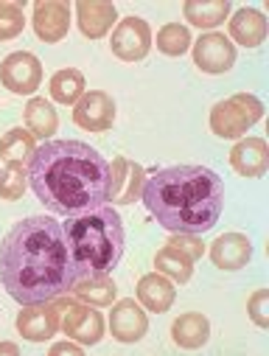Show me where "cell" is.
<instances>
[{
    "instance_id": "cell-1",
    "label": "cell",
    "mask_w": 269,
    "mask_h": 356,
    "mask_svg": "<svg viewBox=\"0 0 269 356\" xmlns=\"http://www.w3.org/2000/svg\"><path fill=\"white\" fill-rule=\"evenodd\" d=\"M76 281L67 236L56 219L28 216L0 241V284L20 306L67 295Z\"/></svg>"
},
{
    "instance_id": "cell-2",
    "label": "cell",
    "mask_w": 269,
    "mask_h": 356,
    "mask_svg": "<svg viewBox=\"0 0 269 356\" xmlns=\"http://www.w3.org/2000/svg\"><path fill=\"white\" fill-rule=\"evenodd\" d=\"M110 163L84 140H45L28 160V183L54 213L110 202Z\"/></svg>"
},
{
    "instance_id": "cell-3",
    "label": "cell",
    "mask_w": 269,
    "mask_h": 356,
    "mask_svg": "<svg viewBox=\"0 0 269 356\" xmlns=\"http://www.w3.org/2000/svg\"><path fill=\"white\" fill-rule=\"evenodd\" d=\"M149 213L171 233H205L225 208V183L208 165H171L143 183Z\"/></svg>"
},
{
    "instance_id": "cell-4",
    "label": "cell",
    "mask_w": 269,
    "mask_h": 356,
    "mask_svg": "<svg viewBox=\"0 0 269 356\" xmlns=\"http://www.w3.org/2000/svg\"><path fill=\"white\" fill-rule=\"evenodd\" d=\"M79 281L110 275L124 258L127 233L118 211L113 205H93L67 213L62 225Z\"/></svg>"
},
{
    "instance_id": "cell-5",
    "label": "cell",
    "mask_w": 269,
    "mask_h": 356,
    "mask_svg": "<svg viewBox=\"0 0 269 356\" xmlns=\"http://www.w3.org/2000/svg\"><path fill=\"white\" fill-rule=\"evenodd\" d=\"M263 115V104L252 93H236L211 110V129L219 138H241Z\"/></svg>"
},
{
    "instance_id": "cell-6",
    "label": "cell",
    "mask_w": 269,
    "mask_h": 356,
    "mask_svg": "<svg viewBox=\"0 0 269 356\" xmlns=\"http://www.w3.org/2000/svg\"><path fill=\"white\" fill-rule=\"evenodd\" d=\"M0 81H3L6 90L17 93V96H28V93L37 90L40 81H42V65L28 51L9 54L3 59V65H0Z\"/></svg>"
},
{
    "instance_id": "cell-7",
    "label": "cell",
    "mask_w": 269,
    "mask_h": 356,
    "mask_svg": "<svg viewBox=\"0 0 269 356\" xmlns=\"http://www.w3.org/2000/svg\"><path fill=\"white\" fill-rule=\"evenodd\" d=\"M113 54L124 62H140L152 48V29L140 17H127L113 31Z\"/></svg>"
},
{
    "instance_id": "cell-8",
    "label": "cell",
    "mask_w": 269,
    "mask_h": 356,
    "mask_svg": "<svg viewBox=\"0 0 269 356\" xmlns=\"http://www.w3.org/2000/svg\"><path fill=\"white\" fill-rule=\"evenodd\" d=\"M73 121L87 132H107L115 124V102L101 90L84 93L76 102Z\"/></svg>"
},
{
    "instance_id": "cell-9",
    "label": "cell",
    "mask_w": 269,
    "mask_h": 356,
    "mask_svg": "<svg viewBox=\"0 0 269 356\" xmlns=\"http://www.w3.org/2000/svg\"><path fill=\"white\" fill-rule=\"evenodd\" d=\"M110 200L118 205H132L140 194H143V183H146V174L143 165H138L129 157H113L110 165Z\"/></svg>"
},
{
    "instance_id": "cell-10",
    "label": "cell",
    "mask_w": 269,
    "mask_h": 356,
    "mask_svg": "<svg viewBox=\"0 0 269 356\" xmlns=\"http://www.w3.org/2000/svg\"><path fill=\"white\" fill-rule=\"evenodd\" d=\"M59 314L62 312L54 300L23 306V312L17 314V331L31 342H45L59 331Z\"/></svg>"
},
{
    "instance_id": "cell-11",
    "label": "cell",
    "mask_w": 269,
    "mask_h": 356,
    "mask_svg": "<svg viewBox=\"0 0 269 356\" xmlns=\"http://www.w3.org/2000/svg\"><path fill=\"white\" fill-rule=\"evenodd\" d=\"M62 331L73 337L79 345H96L104 334V320L99 312H93L90 306H81V300H76L62 312Z\"/></svg>"
},
{
    "instance_id": "cell-12",
    "label": "cell",
    "mask_w": 269,
    "mask_h": 356,
    "mask_svg": "<svg viewBox=\"0 0 269 356\" xmlns=\"http://www.w3.org/2000/svg\"><path fill=\"white\" fill-rule=\"evenodd\" d=\"M194 62L205 73H227L236 62V45L225 34H202L194 45Z\"/></svg>"
},
{
    "instance_id": "cell-13",
    "label": "cell",
    "mask_w": 269,
    "mask_h": 356,
    "mask_svg": "<svg viewBox=\"0 0 269 356\" xmlns=\"http://www.w3.org/2000/svg\"><path fill=\"white\" fill-rule=\"evenodd\" d=\"M70 29V9L59 0H40L34 6V31L42 42H59L67 37Z\"/></svg>"
},
{
    "instance_id": "cell-14",
    "label": "cell",
    "mask_w": 269,
    "mask_h": 356,
    "mask_svg": "<svg viewBox=\"0 0 269 356\" xmlns=\"http://www.w3.org/2000/svg\"><path fill=\"white\" fill-rule=\"evenodd\" d=\"M110 328L118 342H138L149 331V320L135 300H118L110 314Z\"/></svg>"
},
{
    "instance_id": "cell-15",
    "label": "cell",
    "mask_w": 269,
    "mask_h": 356,
    "mask_svg": "<svg viewBox=\"0 0 269 356\" xmlns=\"http://www.w3.org/2000/svg\"><path fill=\"white\" fill-rule=\"evenodd\" d=\"M250 255H252V244H250V238L241 236V233H225V236H219V238L211 244V258H213V264L219 266V270H227V273L241 270V266L250 261Z\"/></svg>"
},
{
    "instance_id": "cell-16",
    "label": "cell",
    "mask_w": 269,
    "mask_h": 356,
    "mask_svg": "<svg viewBox=\"0 0 269 356\" xmlns=\"http://www.w3.org/2000/svg\"><path fill=\"white\" fill-rule=\"evenodd\" d=\"M79 29L90 40H101L113 23L118 20V12L113 3H101V0H79Z\"/></svg>"
},
{
    "instance_id": "cell-17",
    "label": "cell",
    "mask_w": 269,
    "mask_h": 356,
    "mask_svg": "<svg viewBox=\"0 0 269 356\" xmlns=\"http://www.w3.org/2000/svg\"><path fill=\"white\" fill-rule=\"evenodd\" d=\"M230 163L241 177H261L269 165V146L261 138L238 140L230 149Z\"/></svg>"
},
{
    "instance_id": "cell-18",
    "label": "cell",
    "mask_w": 269,
    "mask_h": 356,
    "mask_svg": "<svg viewBox=\"0 0 269 356\" xmlns=\"http://www.w3.org/2000/svg\"><path fill=\"white\" fill-rule=\"evenodd\" d=\"M230 37L244 48L261 45L266 37V17L258 9H238L230 17Z\"/></svg>"
},
{
    "instance_id": "cell-19",
    "label": "cell",
    "mask_w": 269,
    "mask_h": 356,
    "mask_svg": "<svg viewBox=\"0 0 269 356\" xmlns=\"http://www.w3.org/2000/svg\"><path fill=\"white\" fill-rule=\"evenodd\" d=\"M171 337H174V342H177L179 348H188V350L202 348V345L208 342V337H211V323H208L205 314L188 312V314H183V317L174 320Z\"/></svg>"
},
{
    "instance_id": "cell-20",
    "label": "cell",
    "mask_w": 269,
    "mask_h": 356,
    "mask_svg": "<svg viewBox=\"0 0 269 356\" xmlns=\"http://www.w3.org/2000/svg\"><path fill=\"white\" fill-rule=\"evenodd\" d=\"M174 295H177V292H174L171 281H165L160 273L143 275V278L138 281V300H140L149 312H157V314L168 312L171 303H174Z\"/></svg>"
},
{
    "instance_id": "cell-21",
    "label": "cell",
    "mask_w": 269,
    "mask_h": 356,
    "mask_svg": "<svg viewBox=\"0 0 269 356\" xmlns=\"http://www.w3.org/2000/svg\"><path fill=\"white\" fill-rule=\"evenodd\" d=\"M186 20L197 29H216L219 23L227 20L230 3L227 0H188L186 3Z\"/></svg>"
},
{
    "instance_id": "cell-22",
    "label": "cell",
    "mask_w": 269,
    "mask_h": 356,
    "mask_svg": "<svg viewBox=\"0 0 269 356\" xmlns=\"http://www.w3.org/2000/svg\"><path fill=\"white\" fill-rule=\"evenodd\" d=\"M76 300L87 303V306H110L118 295L115 281L110 275H99V278H87V281H76L73 286Z\"/></svg>"
},
{
    "instance_id": "cell-23",
    "label": "cell",
    "mask_w": 269,
    "mask_h": 356,
    "mask_svg": "<svg viewBox=\"0 0 269 356\" xmlns=\"http://www.w3.org/2000/svg\"><path fill=\"white\" fill-rule=\"evenodd\" d=\"M191 264H194V261H191L186 252H179V250L171 247V244H165V247L154 255V266H157L163 275H168L171 281H177V284L191 281V273H194Z\"/></svg>"
},
{
    "instance_id": "cell-24",
    "label": "cell",
    "mask_w": 269,
    "mask_h": 356,
    "mask_svg": "<svg viewBox=\"0 0 269 356\" xmlns=\"http://www.w3.org/2000/svg\"><path fill=\"white\" fill-rule=\"evenodd\" d=\"M34 152H37V146H34V135L31 132H26V129H9L6 135H3V140H0V157H3L9 165L12 163H17V165H23V163H28L31 157H34Z\"/></svg>"
},
{
    "instance_id": "cell-25",
    "label": "cell",
    "mask_w": 269,
    "mask_h": 356,
    "mask_svg": "<svg viewBox=\"0 0 269 356\" xmlns=\"http://www.w3.org/2000/svg\"><path fill=\"white\" fill-rule=\"evenodd\" d=\"M51 96L59 104H76L84 96V76L73 67L56 70L54 79H51Z\"/></svg>"
},
{
    "instance_id": "cell-26",
    "label": "cell",
    "mask_w": 269,
    "mask_h": 356,
    "mask_svg": "<svg viewBox=\"0 0 269 356\" xmlns=\"http://www.w3.org/2000/svg\"><path fill=\"white\" fill-rule=\"evenodd\" d=\"M26 124L34 138H48V135H56L59 118H56V110L45 99H31L26 104Z\"/></svg>"
},
{
    "instance_id": "cell-27",
    "label": "cell",
    "mask_w": 269,
    "mask_h": 356,
    "mask_svg": "<svg viewBox=\"0 0 269 356\" xmlns=\"http://www.w3.org/2000/svg\"><path fill=\"white\" fill-rule=\"evenodd\" d=\"M191 45V31L179 23H168L165 29H160L157 34V51H163L165 56H179L186 54Z\"/></svg>"
},
{
    "instance_id": "cell-28",
    "label": "cell",
    "mask_w": 269,
    "mask_h": 356,
    "mask_svg": "<svg viewBox=\"0 0 269 356\" xmlns=\"http://www.w3.org/2000/svg\"><path fill=\"white\" fill-rule=\"evenodd\" d=\"M26 180H28V174L23 171V165L12 163L9 168L0 171V197L9 200V202L20 200L26 194Z\"/></svg>"
},
{
    "instance_id": "cell-29",
    "label": "cell",
    "mask_w": 269,
    "mask_h": 356,
    "mask_svg": "<svg viewBox=\"0 0 269 356\" xmlns=\"http://www.w3.org/2000/svg\"><path fill=\"white\" fill-rule=\"evenodd\" d=\"M26 26L23 9L15 3H0V40H15Z\"/></svg>"
},
{
    "instance_id": "cell-30",
    "label": "cell",
    "mask_w": 269,
    "mask_h": 356,
    "mask_svg": "<svg viewBox=\"0 0 269 356\" xmlns=\"http://www.w3.org/2000/svg\"><path fill=\"white\" fill-rule=\"evenodd\" d=\"M247 312H250V317H252V323L258 328H266L269 325V292L266 289H258L247 300Z\"/></svg>"
},
{
    "instance_id": "cell-31",
    "label": "cell",
    "mask_w": 269,
    "mask_h": 356,
    "mask_svg": "<svg viewBox=\"0 0 269 356\" xmlns=\"http://www.w3.org/2000/svg\"><path fill=\"white\" fill-rule=\"evenodd\" d=\"M168 244H171V247H177L179 252H186L191 261L202 258V252H205V244H202L194 233H177V236H171V238H168Z\"/></svg>"
},
{
    "instance_id": "cell-32",
    "label": "cell",
    "mask_w": 269,
    "mask_h": 356,
    "mask_svg": "<svg viewBox=\"0 0 269 356\" xmlns=\"http://www.w3.org/2000/svg\"><path fill=\"white\" fill-rule=\"evenodd\" d=\"M51 353H54V356H56V353H73V356H76V353H81V348L73 345V342H56V345L51 348Z\"/></svg>"
},
{
    "instance_id": "cell-33",
    "label": "cell",
    "mask_w": 269,
    "mask_h": 356,
    "mask_svg": "<svg viewBox=\"0 0 269 356\" xmlns=\"http://www.w3.org/2000/svg\"><path fill=\"white\" fill-rule=\"evenodd\" d=\"M0 353H20V348L15 342H0Z\"/></svg>"
}]
</instances>
